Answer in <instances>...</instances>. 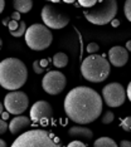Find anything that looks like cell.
Instances as JSON below:
<instances>
[{"label":"cell","instance_id":"34","mask_svg":"<svg viewBox=\"0 0 131 147\" xmlns=\"http://www.w3.org/2000/svg\"><path fill=\"white\" fill-rule=\"evenodd\" d=\"M63 1H66L67 4H72V3H75L76 0H63Z\"/></svg>","mask_w":131,"mask_h":147},{"label":"cell","instance_id":"11","mask_svg":"<svg viewBox=\"0 0 131 147\" xmlns=\"http://www.w3.org/2000/svg\"><path fill=\"white\" fill-rule=\"evenodd\" d=\"M53 116V108L47 101H38L30 108V118L34 122H40L43 119H50Z\"/></svg>","mask_w":131,"mask_h":147},{"label":"cell","instance_id":"28","mask_svg":"<svg viewBox=\"0 0 131 147\" xmlns=\"http://www.w3.org/2000/svg\"><path fill=\"white\" fill-rule=\"evenodd\" d=\"M120 146L121 147H131V142L130 141H126V140H125V141H121L120 142Z\"/></svg>","mask_w":131,"mask_h":147},{"label":"cell","instance_id":"18","mask_svg":"<svg viewBox=\"0 0 131 147\" xmlns=\"http://www.w3.org/2000/svg\"><path fill=\"white\" fill-rule=\"evenodd\" d=\"M48 65V61L47 59H42V61H35L33 63V69L37 74H42L45 71V67Z\"/></svg>","mask_w":131,"mask_h":147},{"label":"cell","instance_id":"31","mask_svg":"<svg viewBox=\"0 0 131 147\" xmlns=\"http://www.w3.org/2000/svg\"><path fill=\"white\" fill-rule=\"evenodd\" d=\"M4 6H5V0H0V11L4 10Z\"/></svg>","mask_w":131,"mask_h":147},{"label":"cell","instance_id":"10","mask_svg":"<svg viewBox=\"0 0 131 147\" xmlns=\"http://www.w3.org/2000/svg\"><path fill=\"white\" fill-rule=\"evenodd\" d=\"M102 97L109 107H120L126 99V91L122 84L112 82L103 87Z\"/></svg>","mask_w":131,"mask_h":147},{"label":"cell","instance_id":"26","mask_svg":"<svg viewBox=\"0 0 131 147\" xmlns=\"http://www.w3.org/2000/svg\"><path fill=\"white\" fill-rule=\"evenodd\" d=\"M87 146V143H85V142H82V141H72L68 145V147H86Z\"/></svg>","mask_w":131,"mask_h":147},{"label":"cell","instance_id":"16","mask_svg":"<svg viewBox=\"0 0 131 147\" xmlns=\"http://www.w3.org/2000/svg\"><path fill=\"white\" fill-rule=\"evenodd\" d=\"M53 64H54L57 68H63L68 64V57H67L64 53H57L53 57Z\"/></svg>","mask_w":131,"mask_h":147},{"label":"cell","instance_id":"6","mask_svg":"<svg viewBox=\"0 0 131 147\" xmlns=\"http://www.w3.org/2000/svg\"><path fill=\"white\" fill-rule=\"evenodd\" d=\"M52 135L43 129H32L18 136L13 147H57Z\"/></svg>","mask_w":131,"mask_h":147},{"label":"cell","instance_id":"20","mask_svg":"<svg viewBox=\"0 0 131 147\" xmlns=\"http://www.w3.org/2000/svg\"><path fill=\"white\" fill-rule=\"evenodd\" d=\"M124 13L129 22H131V0H126L125 5H124Z\"/></svg>","mask_w":131,"mask_h":147},{"label":"cell","instance_id":"24","mask_svg":"<svg viewBox=\"0 0 131 147\" xmlns=\"http://www.w3.org/2000/svg\"><path fill=\"white\" fill-rule=\"evenodd\" d=\"M100 47L98 44H96V43H90L88 45H87V52L90 53V54H95V53L98 52Z\"/></svg>","mask_w":131,"mask_h":147},{"label":"cell","instance_id":"30","mask_svg":"<svg viewBox=\"0 0 131 147\" xmlns=\"http://www.w3.org/2000/svg\"><path fill=\"white\" fill-rule=\"evenodd\" d=\"M127 97H129V99L131 102V82L129 83V86H127Z\"/></svg>","mask_w":131,"mask_h":147},{"label":"cell","instance_id":"13","mask_svg":"<svg viewBox=\"0 0 131 147\" xmlns=\"http://www.w3.org/2000/svg\"><path fill=\"white\" fill-rule=\"evenodd\" d=\"M30 121L32 118L26 116H20L18 115V117L13 118L9 123V131L13 133V135H16V133H22L23 131H25L26 128L30 126Z\"/></svg>","mask_w":131,"mask_h":147},{"label":"cell","instance_id":"22","mask_svg":"<svg viewBox=\"0 0 131 147\" xmlns=\"http://www.w3.org/2000/svg\"><path fill=\"white\" fill-rule=\"evenodd\" d=\"M113 118H115L113 113L110 112V111H107L105 115H103V117H102V123H105V125H109V123H111V122L113 121Z\"/></svg>","mask_w":131,"mask_h":147},{"label":"cell","instance_id":"19","mask_svg":"<svg viewBox=\"0 0 131 147\" xmlns=\"http://www.w3.org/2000/svg\"><path fill=\"white\" fill-rule=\"evenodd\" d=\"M26 32V25H25V22L24 20H19V26L18 29H16L15 32H12L10 34H12L13 36H16V38H19V36L24 35Z\"/></svg>","mask_w":131,"mask_h":147},{"label":"cell","instance_id":"5","mask_svg":"<svg viewBox=\"0 0 131 147\" xmlns=\"http://www.w3.org/2000/svg\"><path fill=\"white\" fill-rule=\"evenodd\" d=\"M53 35L47 25L33 24L25 32V42L30 49L37 52L44 51L52 44Z\"/></svg>","mask_w":131,"mask_h":147},{"label":"cell","instance_id":"9","mask_svg":"<svg viewBox=\"0 0 131 147\" xmlns=\"http://www.w3.org/2000/svg\"><path fill=\"white\" fill-rule=\"evenodd\" d=\"M66 84H67L66 76L62 72H58V71L48 72L42 79L43 89L48 94H52V96L59 94L66 88Z\"/></svg>","mask_w":131,"mask_h":147},{"label":"cell","instance_id":"15","mask_svg":"<svg viewBox=\"0 0 131 147\" xmlns=\"http://www.w3.org/2000/svg\"><path fill=\"white\" fill-rule=\"evenodd\" d=\"M13 5L16 11L28 13L33 8V1L32 0H13Z\"/></svg>","mask_w":131,"mask_h":147},{"label":"cell","instance_id":"21","mask_svg":"<svg viewBox=\"0 0 131 147\" xmlns=\"http://www.w3.org/2000/svg\"><path fill=\"white\" fill-rule=\"evenodd\" d=\"M121 128L124 131H131V117H126L121 122Z\"/></svg>","mask_w":131,"mask_h":147},{"label":"cell","instance_id":"14","mask_svg":"<svg viewBox=\"0 0 131 147\" xmlns=\"http://www.w3.org/2000/svg\"><path fill=\"white\" fill-rule=\"evenodd\" d=\"M68 135L73 140H81V141H92L93 132L90 128L83 126H73L68 129Z\"/></svg>","mask_w":131,"mask_h":147},{"label":"cell","instance_id":"12","mask_svg":"<svg viewBox=\"0 0 131 147\" xmlns=\"http://www.w3.org/2000/svg\"><path fill=\"white\" fill-rule=\"evenodd\" d=\"M110 63L115 67H124L129 59V51L124 47H112L109 52Z\"/></svg>","mask_w":131,"mask_h":147},{"label":"cell","instance_id":"17","mask_svg":"<svg viewBox=\"0 0 131 147\" xmlns=\"http://www.w3.org/2000/svg\"><path fill=\"white\" fill-rule=\"evenodd\" d=\"M95 147H116V142L110 137H100L95 141Z\"/></svg>","mask_w":131,"mask_h":147},{"label":"cell","instance_id":"36","mask_svg":"<svg viewBox=\"0 0 131 147\" xmlns=\"http://www.w3.org/2000/svg\"><path fill=\"white\" fill-rule=\"evenodd\" d=\"M50 1H53V3H59L60 0H50Z\"/></svg>","mask_w":131,"mask_h":147},{"label":"cell","instance_id":"2","mask_svg":"<svg viewBox=\"0 0 131 147\" xmlns=\"http://www.w3.org/2000/svg\"><path fill=\"white\" fill-rule=\"evenodd\" d=\"M26 67L18 58H6L0 63V84L6 91H16L25 84Z\"/></svg>","mask_w":131,"mask_h":147},{"label":"cell","instance_id":"1","mask_svg":"<svg viewBox=\"0 0 131 147\" xmlns=\"http://www.w3.org/2000/svg\"><path fill=\"white\" fill-rule=\"evenodd\" d=\"M64 111L71 121L87 125L96 121L102 112V98L90 87H76L64 99Z\"/></svg>","mask_w":131,"mask_h":147},{"label":"cell","instance_id":"3","mask_svg":"<svg viewBox=\"0 0 131 147\" xmlns=\"http://www.w3.org/2000/svg\"><path fill=\"white\" fill-rule=\"evenodd\" d=\"M110 62L97 54L88 55L81 64V73L83 78L92 83H100L110 74Z\"/></svg>","mask_w":131,"mask_h":147},{"label":"cell","instance_id":"32","mask_svg":"<svg viewBox=\"0 0 131 147\" xmlns=\"http://www.w3.org/2000/svg\"><path fill=\"white\" fill-rule=\"evenodd\" d=\"M111 24H112V26H119V25H120V22L116 19V20H112V22H111Z\"/></svg>","mask_w":131,"mask_h":147},{"label":"cell","instance_id":"35","mask_svg":"<svg viewBox=\"0 0 131 147\" xmlns=\"http://www.w3.org/2000/svg\"><path fill=\"white\" fill-rule=\"evenodd\" d=\"M0 146H1V147H4V146H6V143H5L4 141H3V140H0Z\"/></svg>","mask_w":131,"mask_h":147},{"label":"cell","instance_id":"7","mask_svg":"<svg viewBox=\"0 0 131 147\" xmlns=\"http://www.w3.org/2000/svg\"><path fill=\"white\" fill-rule=\"evenodd\" d=\"M42 19L50 29H62L69 23V16L52 4H47L42 9Z\"/></svg>","mask_w":131,"mask_h":147},{"label":"cell","instance_id":"27","mask_svg":"<svg viewBox=\"0 0 131 147\" xmlns=\"http://www.w3.org/2000/svg\"><path fill=\"white\" fill-rule=\"evenodd\" d=\"M9 128V126L6 125V122L4 121V119H1V121H0V133H5L6 132V129Z\"/></svg>","mask_w":131,"mask_h":147},{"label":"cell","instance_id":"23","mask_svg":"<svg viewBox=\"0 0 131 147\" xmlns=\"http://www.w3.org/2000/svg\"><path fill=\"white\" fill-rule=\"evenodd\" d=\"M78 3L83 8H92L93 5H96L97 0H78Z\"/></svg>","mask_w":131,"mask_h":147},{"label":"cell","instance_id":"33","mask_svg":"<svg viewBox=\"0 0 131 147\" xmlns=\"http://www.w3.org/2000/svg\"><path fill=\"white\" fill-rule=\"evenodd\" d=\"M126 49H127L129 52H131V40H129V42L126 43Z\"/></svg>","mask_w":131,"mask_h":147},{"label":"cell","instance_id":"29","mask_svg":"<svg viewBox=\"0 0 131 147\" xmlns=\"http://www.w3.org/2000/svg\"><path fill=\"white\" fill-rule=\"evenodd\" d=\"M20 14H22V13H19V11L14 13V14L12 15V19H14V20H15V19H16V20H19V19H20Z\"/></svg>","mask_w":131,"mask_h":147},{"label":"cell","instance_id":"25","mask_svg":"<svg viewBox=\"0 0 131 147\" xmlns=\"http://www.w3.org/2000/svg\"><path fill=\"white\" fill-rule=\"evenodd\" d=\"M18 26H19V23H16V20H10L9 25H8L9 32H10V33H12V32H15L16 29H18Z\"/></svg>","mask_w":131,"mask_h":147},{"label":"cell","instance_id":"4","mask_svg":"<svg viewBox=\"0 0 131 147\" xmlns=\"http://www.w3.org/2000/svg\"><path fill=\"white\" fill-rule=\"evenodd\" d=\"M117 13V1L116 0H100L90 8L85 10L86 19L92 24L105 25L107 23L112 22Z\"/></svg>","mask_w":131,"mask_h":147},{"label":"cell","instance_id":"8","mask_svg":"<svg viewBox=\"0 0 131 147\" xmlns=\"http://www.w3.org/2000/svg\"><path fill=\"white\" fill-rule=\"evenodd\" d=\"M3 105L10 115H22L29 106L28 96L22 91H12L5 96Z\"/></svg>","mask_w":131,"mask_h":147}]
</instances>
